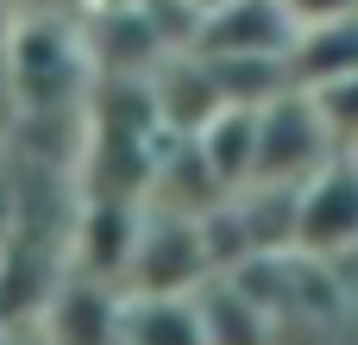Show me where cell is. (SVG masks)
Returning a JSON list of instances; mask_svg holds the SVG:
<instances>
[{
	"mask_svg": "<svg viewBox=\"0 0 358 345\" xmlns=\"http://www.w3.org/2000/svg\"><path fill=\"white\" fill-rule=\"evenodd\" d=\"M296 258L346 264L358 258V157H327L308 182H296Z\"/></svg>",
	"mask_w": 358,
	"mask_h": 345,
	"instance_id": "3957f363",
	"label": "cell"
},
{
	"mask_svg": "<svg viewBox=\"0 0 358 345\" xmlns=\"http://www.w3.org/2000/svg\"><path fill=\"white\" fill-rule=\"evenodd\" d=\"M6 75H13V94H19L25 107H38V113L69 107V101L88 88V38H82V25H69V19H57V13L13 19Z\"/></svg>",
	"mask_w": 358,
	"mask_h": 345,
	"instance_id": "6da1fadb",
	"label": "cell"
},
{
	"mask_svg": "<svg viewBox=\"0 0 358 345\" xmlns=\"http://www.w3.org/2000/svg\"><path fill=\"white\" fill-rule=\"evenodd\" d=\"M308 94H315V107H321L334 145H340V151H358V69L340 75V82H327V88H308Z\"/></svg>",
	"mask_w": 358,
	"mask_h": 345,
	"instance_id": "ba28073f",
	"label": "cell"
},
{
	"mask_svg": "<svg viewBox=\"0 0 358 345\" xmlns=\"http://www.w3.org/2000/svg\"><path fill=\"white\" fill-rule=\"evenodd\" d=\"M327 157H340L321 107L308 88H283L258 107V132H252V182H308Z\"/></svg>",
	"mask_w": 358,
	"mask_h": 345,
	"instance_id": "7a4b0ae2",
	"label": "cell"
},
{
	"mask_svg": "<svg viewBox=\"0 0 358 345\" xmlns=\"http://www.w3.org/2000/svg\"><path fill=\"white\" fill-rule=\"evenodd\" d=\"M277 6L296 19V31H308V25H334V19L358 13V0H277Z\"/></svg>",
	"mask_w": 358,
	"mask_h": 345,
	"instance_id": "9c48e42d",
	"label": "cell"
},
{
	"mask_svg": "<svg viewBox=\"0 0 358 345\" xmlns=\"http://www.w3.org/2000/svg\"><path fill=\"white\" fill-rule=\"evenodd\" d=\"M63 6H76V0H0L6 19H38V13H63Z\"/></svg>",
	"mask_w": 358,
	"mask_h": 345,
	"instance_id": "30bf717a",
	"label": "cell"
},
{
	"mask_svg": "<svg viewBox=\"0 0 358 345\" xmlns=\"http://www.w3.org/2000/svg\"><path fill=\"white\" fill-rule=\"evenodd\" d=\"M352 69H358V13L296 31V44H289V82L296 88H327Z\"/></svg>",
	"mask_w": 358,
	"mask_h": 345,
	"instance_id": "52a82bcc",
	"label": "cell"
},
{
	"mask_svg": "<svg viewBox=\"0 0 358 345\" xmlns=\"http://www.w3.org/2000/svg\"><path fill=\"white\" fill-rule=\"evenodd\" d=\"M82 19H107V13H145L151 0H76Z\"/></svg>",
	"mask_w": 358,
	"mask_h": 345,
	"instance_id": "8fae6325",
	"label": "cell"
},
{
	"mask_svg": "<svg viewBox=\"0 0 358 345\" xmlns=\"http://www.w3.org/2000/svg\"><path fill=\"white\" fill-rule=\"evenodd\" d=\"M113 345H208L195 295H120Z\"/></svg>",
	"mask_w": 358,
	"mask_h": 345,
	"instance_id": "8992f818",
	"label": "cell"
},
{
	"mask_svg": "<svg viewBox=\"0 0 358 345\" xmlns=\"http://www.w3.org/2000/svg\"><path fill=\"white\" fill-rule=\"evenodd\" d=\"M44 308H50V345H113L120 333V289L94 277H69Z\"/></svg>",
	"mask_w": 358,
	"mask_h": 345,
	"instance_id": "5b68a950",
	"label": "cell"
},
{
	"mask_svg": "<svg viewBox=\"0 0 358 345\" xmlns=\"http://www.w3.org/2000/svg\"><path fill=\"white\" fill-rule=\"evenodd\" d=\"M289 44H296V19L277 0H227L195 25L201 57H289Z\"/></svg>",
	"mask_w": 358,
	"mask_h": 345,
	"instance_id": "277c9868",
	"label": "cell"
},
{
	"mask_svg": "<svg viewBox=\"0 0 358 345\" xmlns=\"http://www.w3.org/2000/svg\"><path fill=\"white\" fill-rule=\"evenodd\" d=\"M352 157H358V151H352Z\"/></svg>",
	"mask_w": 358,
	"mask_h": 345,
	"instance_id": "7c38bea8",
	"label": "cell"
}]
</instances>
